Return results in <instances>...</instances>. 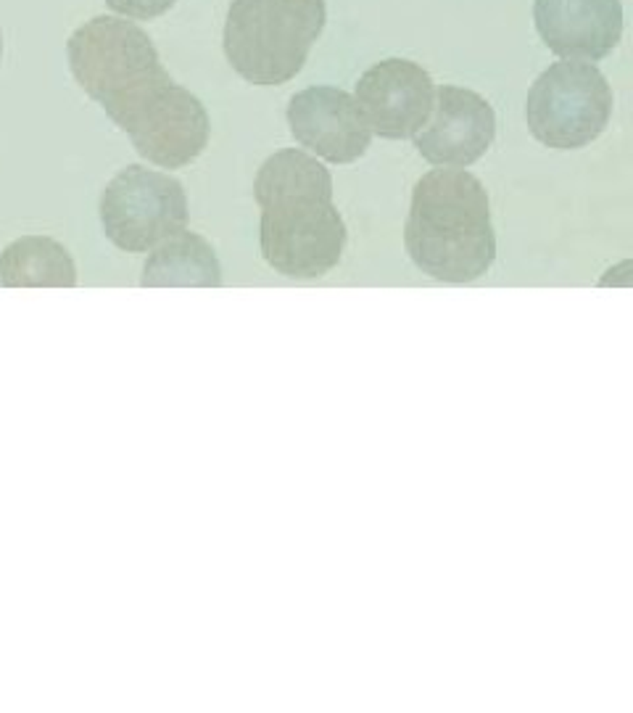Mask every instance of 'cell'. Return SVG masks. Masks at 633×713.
I'll return each mask as SVG.
<instances>
[{"label":"cell","instance_id":"6da1fadb","mask_svg":"<svg viewBox=\"0 0 633 713\" xmlns=\"http://www.w3.org/2000/svg\"><path fill=\"white\" fill-rule=\"evenodd\" d=\"M77 85L132 140L135 151L162 167L179 170L209 146L206 106L177 85L148 32L124 16H96L66 43Z\"/></svg>","mask_w":633,"mask_h":713},{"label":"cell","instance_id":"7a4b0ae2","mask_svg":"<svg viewBox=\"0 0 633 713\" xmlns=\"http://www.w3.org/2000/svg\"><path fill=\"white\" fill-rule=\"evenodd\" d=\"M262 206L259 246L267 264L288 278H322L344 256L346 225L333 204V178L301 148L272 154L254 180Z\"/></svg>","mask_w":633,"mask_h":713},{"label":"cell","instance_id":"3957f363","mask_svg":"<svg viewBox=\"0 0 633 713\" xmlns=\"http://www.w3.org/2000/svg\"><path fill=\"white\" fill-rule=\"evenodd\" d=\"M412 262L444 283H472L496 259L488 193L467 170L438 167L417 180L404 225Z\"/></svg>","mask_w":633,"mask_h":713},{"label":"cell","instance_id":"277c9868","mask_svg":"<svg viewBox=\"0 0 633 713\" xmlns=\"http://www.w3.org/2000/svg\"><path fill=\"white\" fill-rule=\"evenodd\" d=\"M325 21V0H232L222 35L228 63L251 85H286L304 69Z\"/></svg>","mask_w":633,"mask_h":713},{"label":"cell","instance_id":"5b68a950","mask_svg":"<svg viewBox=\"0 0 633 713\" xmlns=\"http://www.w3.org/2000/svg\"><path fill=\"white\" fill-rule=\"evenodd\" d=\"M612 117V88L588 61H557L530 88L525 122L530 135L557 151L594 143Z\"/></svg>","mask_w":633,"mask_h":713},{"label":"cell","instance_id":"8992f818","mask_svg":"<svg viewBox=\"0 0 633 713\" xmlns=\"http://www.w3.org/2000/svg\"><path fill=\"white\" fill-rule=\"evenodd\" d=\"M101 225L127 254H146L167 238L187 231V196L167 172L129 164L101 193Z\"/></svg>","mask_w":633,"mask_h":713},{"label":"cell","instance_id":"52a82bcc","mask_svg":"<svg viewBox=\"0 0 633 713\" xmlns=\"http://www.w3.org/2000/svg\"><path fill=\"white\" fill-rule=\"evenodd\" d=\"M354 98L372 135L404 140L414 138L430 117L436 104V85L420 63L386 59L372 63L359 77Z\"/></svg>","mask_w":633,"mask_h":713},{"label":"cell","instance_id":"ba28073f","mask_svg":"<svg viewBox=\"0 0 633 713\" xmlns=\"http://www.w3.org/2000/svg\"><path fill=\"white\" fill-rule=\"evenodd\" d=\"M496 138L491 104L460 85L436 88V104L422 130L414 135L417 154L433 167L464 170L475 164Z\"/></svg>","mask_w":633,"mask_h":713},{"label":"cell","instance_id":"9c48e42d","mask_svg":"<svg viewBox=\"0 0 633 713\" xmlns=\"http://www.w3.org/2000/svg\"><path fill=\"white\" fill-rule=\"evenodd\" d=\"M288 127L298 146L330 164H351L370 148L372 130L356 98L333 85H314L288 101Z\"/></svg>","mask_w":633,"mask_h":713},{"label":"cell","instance_id":"30bf717a","mask_svg":"<svg viewBox=\"0 0 633 713\" xmlns=\"http://www.w3.org/2000/svg\"><path fill=\"white\" fill-rule=\"evenodd\" d=\"M544 46L565 61H602L623 35L621 0H533Z\"/></svg>","mask_w":633,"mask_h":713},{"label":"cell","instance_id":"8fae6325","mask_svg":"<svg viewBox=\"0 0 633 713\" xmlns=\"http://www.w3.org/2000/svg\"><path fill=\"white\" fill-rule=\"evenodd\" d=\"M143 289H217L222 264L212 243L198 233L182 231L151 248L143 264Z\"/></svg>","mask_w":633,"mask_h":713},{"label":"cell","instance_id":"7c38bea8","mask_svg":"<svg viewBox=\"0 0 633 713\" xmlns=\"http://www.w3.org/2000/svg\"><path fill=\"white\" fill-rule=\"evenodd\" d=\"M0 283L5 289H71L77 264L56 238L21 236L0 254Z\"/></svg>","mask_w":633,"mask_h":713},{"label":"cell","instance_id":"4fadbf2b","mask_svg":"<svg viewBox=\"0 0 633 713\" xmlns=\"http://www.w3.org/2000/svg\"><path fill=\"white\" fill-rule=\"evenodd\" d=\"M109 8L121 13L124 19H137V21H151L164 16L177 0H106Z\"/></svg>","mask_w":633,"mask_h":713},{"label":"cell","instance_id":"5bb4252c","mask_svg":"<svg viewBox=\"0 0 633 713\" xmlns=\"http://www.w3.org/2000/svg\"><path fill=\"white\" fill-rule=\"evenodd\" d=\"M599 286H633V259H626L604 273Z\"/></svg>","mask_w":633,"mask_h":713},{"label":"cell","instance_id":"9a60e30c","mask_svg":"<svg viewBox=\"0 0 633 713\" xmlns=\"http://www.w3.org/2000/svg\"><path fill=\"white\" fill-rule=\"evenodd\" d=\"M0 56H3V32H0Z\"/></svg>","mask_w":633,"mask_h":713}]
</instances>
